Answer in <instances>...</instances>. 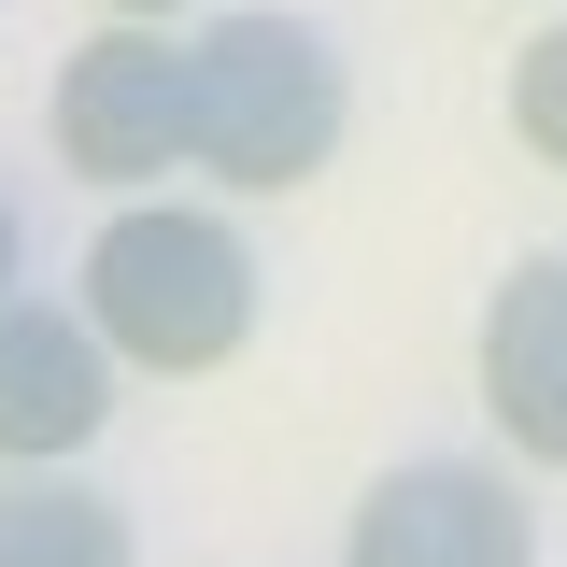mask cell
<instances>
[{"label":"cell","instance_id":"obj_1","mask_svg":"<svg viewBox=\"0 0 567 567\" xmlns=\"http://www.w3.org/2000/svg\"><path fill=\"white\" fill-rule=\"evenodd\" d=\"M85 327L128 369H227L256 341V241L199 199H128L85 241Z\"/></svg>","mask_w":567,"mask_h":567},{"label":"cell","instance_id":"obj_2","mask_svg":"<svg viewBox=\"0 0 567 567\" xmlns=\"http://www.w3.org/2000/svg\"><path fill=\"white\" fill-rule=\"evenodd\" d=\"M341 128H354V85L312 14H213L199 29V171L213 185L284 199L341 156Z\"/></svg>","mask_w":567,"mask_h":567},{"label":"cell","instance_id":"obj_3","mask_svg":"<svg viewBox=\"0 0 567 567\" xmlns=\"http://www.w3.org/2000/svg\"><path fill=\"white\" fill-rule=\"evenodd\" d=\"M43 128H58V171L114 185V199L171 185V171H199V43H171V29L114 14L100 43H71V58H58Z\"/></svg>","mask_w":567,"mask_h":567},{"label":"cell","instance_id":"obj_4","mask_svg":"<svg viewBox=\"0 0 567 567\" xmlns=\"http://www.w3.org/2000/svg\"><path fill=\"white\" fill-rule=\"evenodd\" d=\"M341 567H539V511L483 454H412V468H383L354 496Z\"/></svg>","mask_w":567,"mask_h":567},{"label":"cell","instance_id":"obj_5","mask_svg":"<svg viewBox=\"0 0 567 567\" xmlns=\"http://www.w3.org/2000/svg\"><path fill=\"white\" fill-rule=\"evenodd\" d=\"M114 369L128 354L85 327V298H0V468H71L100 425H114Z\"/></svg>","mask_w":567,"mask_h":567},{"label":"cell","instance_id":"obj_6","mask_svg":"<svg viewBox=\"0 0 567 567\" xmlns=\"http://www.w3.org/2000/svg\"><path fill=\"white\" fill-rule=\"evenodd\" d=\"M483 412L525 468H567V256H525L483 298Z\"/></svg>","mask_w":567,"mask_h":567},{"label":"cell","instance_id":"obj_7","mask_svg":"<svg viewBox=\"0 0 567 567\" xmlns=\"http://www.w3.org/2000/svg\"><path fill=\"white\" fill-rule=\"evenodd\" d=\"M0 567H142L128 511L71 468H0Z\"/></svg>","mask_w":567,"mask_h":567},{"label":"cell","instance_id":"obj_8","mask_svg":"<svg viewBox=\"0 0 567 567\" xmlns=\"http://www.w3.org/2000/svg\"><path fill=\"white\" fill-rule=\"evenodd\" d=\"M511 142L567 171V29H539V43H525V71H511Z\"/></svg>","mask_w":567,"mask_h":567},{"label":"cell","instance_id":"obj_9","mask_svg":"<svg viewBox=\"0 0 567 567\" xmlns=\"http://www.w3.org/2000/svg\"><path fill=\"white\" fill-rule=\"evenodd\" d=\"M14 284H29V213L0 199V298H14Z\"/></svg>","mask_w":567,"mask_h":567},{"label":"cell","instance_id":"obj_10","mask_svg":"<svg viewBox=\"0 0 567 567\" xmlns=\"http://www.w3.org/2000/svg\"><path fill=\"white\" fill-rule=\"evenodd\" d=\"M114 14H142V29H171V14H185V0H114Z\"/></svg>","mask_w":567,"mask_h":567}]
</instances>
